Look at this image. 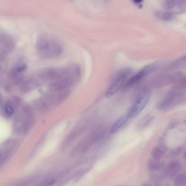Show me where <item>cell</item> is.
<instances>
[{"mask_svg": "<svg viewBox=\"0 0 186 186\" xmlns=\"http://www.w3.org/2000/svg\"><path fill=\"white\" fill-rule=\"evenodd\" d=\"M38 47L40 55L47 59L58 57L63 53V47L61 44L48 36H44L40 39Z\"/></svg>", "mask_w": 186, "mask_h": 186, "instance_id": "6da1fadb", "label": "cell"}, {"mask_svg": "<svg viewBox=\"0 0 186 186\" xmlns=\"http://www.w3.org/2000/svg\"><path fill=\"white\" fill-rule=\"evenodd\" d=\"M150 96V91L148 88H143L140 90L127 113L129 118L135 117L143 111L148 104Z\"/></svg>", "mask_w": 186, "mask_h": 186, "instance_id": "7a4b0ae2", "label": "cell"}, {"mask_svg": "<svg viewBox=\"0 0 186 186\" xmlns=\"http://www.w3.org/2000/svg\"><path fill=\"white\" fill-rule=\"evenodd\" d=\"M127 76V72H123L117 76L106 90L105 94L106 98H111L119 91L123 85Z\"/></svg>", "mask_w": 186, "mask_h": 186, "instance_id": "3957f363", "label": "cell"}, {"mask_svg": "<svg viewBox=\"0 0 186 186\" xmlns=\"http://www.w3.org/2000/svg\"><path fill=\"white\" fill-rule=\"evenodd\" d=\"M158 63H153V64L149 65L148 66L144 68L140 71L134 75L126 83V86H130L134 85L142 79L145 75L149 73L151 71L156 69L158 67Z\"/></svg>", "mask_w": 186, "mask_h": 186, "instance_id": "277c9868", "label": "cell"}, {"mask_svg": "<svg viewBox=\"0 0 186 186\" xmlns=\"http://www.w3.org/2000/svg\"><path fill=\"white\" fill-rule=\"evenodd\" d=\"M181 166V163L178 161H174L170 163L167 168L168 176L170 177L175 176L180 171Z\"/></svg>", "mask_w": 186, "mask_h": 186, "instance_id": "5b68a950", "label": "cell"}, {"mask_svg": "<svg viewBox=\"0 0 186 186\" xmlns=\"http://www.w3.org/2000/svg\"><path fill=\"white\" fill-rule=\"evenodd\" d=\"M129 118L127 114L124 115L119 118L112 127L110 130L111 133H114L117 132L127 122Z\"/></svg>", "mask_w": 186, "mask_h": 186, "instance_id": "8992f818", "label": "cell"}, {"mask_svg": "<svg viewBox=\"0 0 186 186\" xmlns=\"http://www.w3.org/2000/svg\"><path fill=\"white\" fill-rule=\"evenodd\" d=\"M165 152V150L164 147L158 146L155 147L152 152L153 159L159 160L162 157Z\"/></svg>", "mask_w": 186, "mask_h": 186, "instance_id": "52a82bcc", "label": "cell"}, {"mask_svg": "<svg viewBox=\"0 0 186 186\" xmlns=\"http://www.w3.org/2000/svg\"><path fill=\"white\" fill-rule=\"evenodd\" d=\"M154 117L150 115H147L140 121L138 124V127L140 128H144L149 125L152 122Z\"/></svg>", "mask_w": 186, "mask_h": 186, "instance_id": "ba28073f", "label": "cell"}, {"mask_svg": "<svg viewBox=\"0 0 186 186\" xmlns=\"http://www.w3.org/2000/svg\"><path fill=\"white\" fill-rule=\"evenodd\" d=\"M186 176L185 174H180L176 176L174 181V186H186Z\"/></svg>", "mask_w": 186, "mask_h": 186, "instance_id": "9c48e42d", "label": "cell"}, {"mask_svg": "<svg viewBox=\"0 0 186 186\" xmlns=\"http://www.w3.org/2000/svg\"><path fill=\"white\" fill-rule=\"evenodd\" d=\"M162 163L154 159L150 160L148 162V167L150 171H154L159 169L162 166Z\"/></svg>", "mask_w": 186, "mask_h": 186, "instance_id": "30bf717a", "label": "cell"}, {"mask_svg": "<svg viewBox=\"0 0 186 186\" xmlns=\"http://www.w3.org/2000/svg\"><path fill=\"white\" fill-rule=\"evenodd\" d=\"M173 16V15L171 13L166 12L163 14L162 18L163 20H169L172 18Z\"/></svg>", "mask_w": 186, "mask_h": 186, "instance_id": "8fae6325", "label": "cell"}, {"mask_svg": "<svg viewBox=\"0 0 186 186\" xmlns=\"http://www.w3.org/2000/svg\"><path fill=\"white\" fill-rule=\"evenodd\" d=\"M5 109L6 113H7L8 114L12 115L14 112L13 108L12 107V106H9V105L6 106L5 108Z\"/></svg>", "mask_w": 186, "mask_h": 186, "instance_id": "7c38bea8", "label": "cell"}, {"mask_svg": "<svg viewBox=\"0 0 186 186\" xmlns=\"http://www.w3.org/2000/svg\"><path fill=\"white\" fill-rule=\"evenodd\" d=\"M26 67V66L25 64H22L20 65L17 67V70L18 72H21L25 70Z\"/></svg>", "mask_w": 186, "mask_h": 186, "instance_id": "4fadbf2b", "label": "cell"}, {"mask_svg": "<svg viewBox=\"0 0 186 186\" xmlns=\"http://www.w3.org/2000/svg\"><path fill=\"white\" fill-rule=\"evenodd\" d=\"M182 151V148H179L176 149L173 152V154L174 156H177L180 154Z\"/></svg>", "mask_w": 186, "mask_h": 186, "instance_id": "5bb4252c", "label": "cell"}, {"mask_svg": "<svg viewBox=\"0 0 186 186\" xmlns=\"http://www.w3.org/2000/svg\"><path fill=\"white\" fill-rule=\"evenodd\" d=\"M174 1H169L167 3V6L169 8H172L174 5Z\"/></svg>", "mask_w": 186, "mask_h": 186, "instance_id": "9a60e30c", "label": "cell"}, {"mask_svg": "<svg viewBox=\"0 0 186 186\" xmlns=\"http://www.w3.org/2000/svg\"><path fill=\"white\" fill-rule=\"evenodd\" d=\"M148 186V185H147V186Z\"/></svg>", "mask_w": 186, "mask_h": 186, "instance_id": "2e32d148", "label": "cell"}]
</instances>
